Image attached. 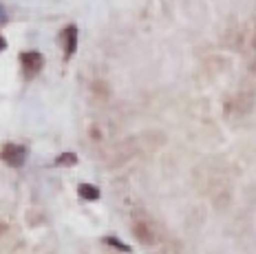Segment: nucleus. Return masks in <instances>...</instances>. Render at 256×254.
Returning <instances> with one entry per match:
<instances>
[{
    "mask_svg": "<svg viewBox=\"0 0 256 254\" xmlns=\"http://www.w3.org/2000/svg\"><path fill=\"white\" fill-rule=\"evenodd\" d=\"M4 46H7V42H4V38L0 36V51H4Z\"/></svg>",
    "mask_w": 256,
    "mask_h": 254,
    "instance_id": "9",
    "label": "nucleus"
},
{
    "mask_svg": "<svg viewBox=\"0 0 256 254\" xmlns=\"http://www.w3.org/2000/svg\"><path fill=\"white\" fill-rule=\"evenodd\" d=\"M9 20V16H7V12H4V7L0 4V24H4Z\"/></svg>",
    "mask_w": 256,
    "mask_h": 254,
    "instance_id": "8",
    "label": "nucleus"
},
{
    "mask_svg": "<svg viewBox=\"0 0 256 254\" xmlns=\"http://www.w3.org/2000/svg\"><path fill=\"white\" fill-rule=\"evenodd\" d=\"M78 192H80V197L86 199V201H98L100 199V190L95 188L93 184H82Z\"/></svg>",
    "mask_w": 256,
    "mask_h": 254,
    "instance_id": "5",
    "label": "nucleus"
},
{
    "mask_svg": "<svg viewBox=\"0 0 256 254\" xmlns=\"http://www.w3.org/2000/svg\"><path fill=\"white\" fill-rule=\"evenodd\" d=\"M0 157H2L9 166L20 168L24 164V160H26V148L20 146V144H7L2 148V152H0Z\"/></svg>",
    "mask_w": 256,
    "mask_h": 254,
    "instance_id": "1",
    "label": "nucleus"
},
{
    "mask_svg": "<svg viewBox=\"0 0 256 254\" xmlns=\"http://www.w3.org/2000/svg\"><path fill=\"white\" fill-rule=\"evenodd\" d=\"M104 243H108V246H113V248H117V250H122V252H130V246L122 243L120 239H115V236H104Z\"/></svg>",
    "mask_w": 256,
    "mask_h": 254,
    "instance_id": "7",
    "label": "nucleus"
},
{
    "mask_svg": "<svg viewBox=\"0 0 256 254\" xmlns=\"http://www.w3.org/2000/svg\"><path fill=\"white\" fill-rule=\"evenodd\" d=\"M20 62H22V68H24L26 78L40 73V68L44 66V58H42V54H38V51H26V54L20 56Z\"/></svg>",
    "mask_w": 256,
    "mask_h": 254,
    "instance_id": "2",
    "label": "nucleus"
},
{
    "mask_svg": "<svg viewBox=\"0 0 256 254\" xmlns=\"http://www.w3.org/2000/svg\"><path fill=\"white\" fill-rule=\"evenodd\" d=\"M78 49V27L71 24V27L64 29V58H71Z\"/></svg>",
    "mask_w": 256,
    "mask_h": 254,
    "instance_id": "3",
    "label": "nucleus"
},
{
    "mask_svg": "<svg viewBox=\"0 0 256 254\" xmlns=\"http://www.w3.org/2000/svg\"><path fill=\"white\" fill-rule=\"evenodd\" d=\"M78 164V155L76 152H62L56 160V166H76Z\"/></svg>",
    "mask_w": 256,
    "mask_h": 254,
    "instance_id": "6",
    "label": "nucleus"
},
{
    "mask_svg": "<svg viewBox=\"0 0 256 254\" xmlns=\"http://www.w3.org/2000/svg\"><path fill=\"white\" fill-rule=\"evenodd\" d=\"M132 232H135V236L144 243H154V232L150 230V226L148 224H137L132 228Z\"/></svg>",
    "mask_w": 256,
    "mask_h": 254,
    "instance_id": "4",
    "label": "nucleus"
}]
</instances>
